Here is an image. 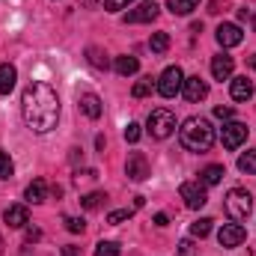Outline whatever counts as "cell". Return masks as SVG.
<instances>
[{
    "label": "cell",
    "mask_w": 256,
    "mask_h": 256,
    "mask_svg": "<svg viewBox=\"0 0 256 256\" xmlns=\"http://www.w3.org/2000/svg\"><path fill=\"white\" fill-rule=\"evenodd\" d=\"M238 170H242V173H250V176H256V149L244 152V155L238 158Z\"/></svg>",
    "instance_id": "cell-23"
},
{
    "label": "cell",
    "mask_w": 256,
    "mask_h": 256,
    "mask_svg": "<svg viewBox=\"0 0 256 256\" xmlns=\"http://www.w3.org/2000/svg\"><path fill=\"white\" fill-rule=\"evenodd\" d=\"M214 116L226 122V120H232V108H214Z\"/></svg>",
    "instance_id": "cell-34"
},
{
    "label": "cell",
    "mask_w": 256,
    "mask_h": 256,
    "mask_svg": "<svg viewBox=\"0 0 256 256\" xmlns=\"http://www.w3.org/2000/svg\"><path fill=\"white\" fill-rule=\"evenodd\" d=\"M86 60L96 66V68H108V66H110V63H108V57H104L98 48H90V51H86Z\"/></svg>",
    "instance_id": "cell-27"
},
{
    "label": "cell",
    "mask_w": 256,
    "mask_h": 256,
    "mask_svg": "<svg viewBox=\"0 0 256 256\" xmlns=\"http://www.w3.org/2000/svg\"><path fill=\"white\" fill-rule=\"evenodd\" d=\"M244 238H248V230L242 226V224H224L220 226V232H218V242H220V248H238V244H244Z\"/></svg>",
    "instance_id": "cell-7"
},
{
    "label": "cell",
    "mask_w": 256,
    "mask_h": 256,
    "mask_svg": "<svg viewBox=\"0 0 256 256\" xmlns=\"http://www.w3.org/2000/svg\"><path fill=\"white\" fill-rule=\"evenodd\" d=\"M126 176L131 182H146V179H149V161H146L143 152H131V155H128Z\"/></svg>",
    "instance_id": "cell-9"
},
{
    "label": "cell",
    "mask_w": 256,
    "mask_h": 256,
    "mask_svg": "<svg viewBox=\"0 0 256 256\" xmlns=\"http://www.w3.org/2000/svg\"><path fill=\"white\" fill-rule=\"evenodd\" d=\"M149 92H152V78L137 80V84H134V90H131V96H134V98H146Z\"/></svg>",
    "instance_id": "cell-26"
},
{
    "label": "cell",
    "mask_w": 256,
    "mask_h": 256,
    "mask_svg": "<svg viewBox=\"0 0 256 256\" xmlns=\"http://www.w3.org/2000/svg\"><path fill=\"white\" fill-rule=\"evenodd\" d=\"M131 214H134V208H120V212H110V214H108V224H110V226H120V224H122V220H128Z\"/></svg>",
    "instance_id": "cell-29"
},
{
    "label": "cell",
    "mask_w": 256,
    "mask_h": 256,
    "mask_svg": "<svg viewBox=\"0 0 256 256\" xmlns=\"http://www.w3.org/2000/svg\"><path fill=\"white\" fill-rule=\"evenodd\" d=\"M179 194H182V200H185V206L188 208H202L206 202H208V194H206V185L202 182H185L182 188H179Z\"/></svg>",
    "instance_id": "cell-6"
},
{
    "label": "cell",
    "mask_w": 256,
    "mask_h": 256,
    "mask_svg": "<svg viewBox=\"0 0 256 256\" xmlns=\"http://www.w3.org/2000/svg\"><path fill=\"white\" fill-rule=\"evenodd\" d=\"M226 214L236 220V224H242V220H248L250 218V212H254V196L244 191V188H232V191L226 194Z\"/></svg>",
    "instance_id": "cell-3"
},
{
    "label": "cell",
    "mask_w": 256,
    "mask_h": 256,
    "mask_svg": "<svg viewBox=\"0 0 256 256\" xmlns=\"http://www.w3.org/2000/svg\"><path fill=\"white\" fill-rule=\"evenodd\" d=\"M63 256H78V248H72V244H68V248L63 250Z\"/></svg>",
    "instance_id": "cell-38"
},
{
    "label": "cell",
    "mask_w": 256,
    "mask_h": 256,
    "mask_svg": "<svg viewBox=\"0 0 256 256\" xmlns=\"http://www.w3.org/2000/svg\"><path fill=\"white\" fill-rule=\"evenodd\" d=\"M78 108L90 116V120H98L102 116V98L96 92H80L78 96Z\"/></svg>",
    "instance_id": "cell-13"
},
{
    "label": "cell",
    "mask_w": 256,
    "mask_h": 256,
    "mask_svg": "<svg viewBox=\"0 0 256 256\" xmlns=\"http://www.w3.org/2000/svg\"><path fill=\"white\" fill-rule=\"evenodd\" d=\"M232 68H236V60L226 57V54H218V57L212 60V74H214V80H230V78H232Z\"/></svg>",
    "instance_id": "cell-14"
},
{
    "label": "cell",
    "mask_w": 256,
    "mask_h": 256,
    "mask_svg": "<svg viewBox=\"0 0 256 256\" xmlns=\"http://www.w3.org/2000/svg\"><path fill=\"white\" fill-rule=\"evenodd\" d=\"M21 114L33 134H48L60 122V96L45 80H30L21 96Z\"/></svg>",
    "instance_id": "cell-1"
},
{
    "label": "cell",
    "mask_w": 256,
    "mask_h": 256,
    "mask_svg": "<svg viewBox=\"0 0 256 256\" xmlns=\"http://www.w3.org/2000/svg\"><path fill=\"white\" fill-rule=\"evenodd\" d=\"M182 92H185V98H188L191 104H196V102H202V98L208 96V84H206L200 74H194V78H185Z\"/></svg>",
    "instance_id": "cell-11"
},
{
    "label": "cell",
    "mask_w": 256,
    "mask_h": 256,
    "mask_svg": "<svg viewBox=\"0 0 256 256\" xmlns=\"http://www.w3.org/2000/svg\"><path fill=\"white\" fill-rule=\"evenodd\" d=\"M12 173H15V164H12L9 152L0 149V179H12Z\"/></svg>",
    "instance_id": "cell-25"
},
{
    "label": "cell",
    "mask_w": 256,
    "mask_h": 256,
    "mask_svg": "<svg viewBox=\"0 0 256 256\" xmlns=\"http://www.w3.org/2000/svg\"><path fill=\"white\" fill-rule=\"evenodd\" d=\"M96 256H120V244H114V242H98Z\"/></svg>",
    "instance_id": "cell-30"
},
{
    "label": "cell",
    "mask_w": 256,
    "mask_h": 256,
    "mask_svg": "<svg viewBox=\"0 0 256 256\" xmlns=\"http://www.w3.org/2000/svg\"><path fill=\"white\" fill-rule=\"evenodd\" d=\"M149 48H152L155 54H167V48H170V36H167V33H152Z\"/></svg>",
    "instance_id": "cell-22"
},
{
    "label": "cell",
    "mask_w": 256,
    "mask_h": 256,
    "mask_svg": "<svg viewBox=\"0 0 256 256\" xmlns=\"http://www.w3.org/2000/svg\"><path fill=\"white\" fill-rule=\"evenodd\" d=\"M167 6H170L173 15H191L194 9L200 6V0H167Z\"/></svg>",
    "instance_id": "cell-21"
},
{
    "label": "cell",
    "mask_w": 256,
    "mask_h": 256,
    "mask_svg": "<svg viewBox=\"0 0 256 256\" xmlns=\"http://www.w3.org/2000/svg\"><path fill=\"white\" fill-rule=\"evenodd\" d=\"M179 250H182V256H191L194 244H191V242H182V244H179Z\"/></svg>",
    "instance_id": "cell-35"
},
{
    "label": "cell",
    "mask_w": 256,
    "mask_h": 256,
    "mask_svg": "<svg viewBox=\"0 0 256 256\" xmlns=\"http://www.w3.org/2000/svg\"><path fill=\"white\" fill-rule=\"evenodd\" d=\"M66 230L78 236V232H84V230H86V224H84L80 218H66Z\"/></svg>",
    "instance_id": "cell-32"
},
{
    "label": "cell",
    "mask_w": 256,
    "mask_h": 256,
    "mask_svg": "<svg viewBox=\"0 0 256 256\" xmlns=\"http://www.w3.org/2000/svg\"><path fill=\"white\" fill-rule=\"evenodd\" d=\"M80 3H84V6H102L104 0H80Z\"/></svg>",
    "instance_id": "cell-37"
},
{
    "label": "cell",
    "mask_w": 256,
    "mask_h": 256,
    "mask_svg": "<svg viewBox=\"0 0 256 256\" xmlns=\"http://www.w3.org/2000/svg\"><path fill=\"white\" fill-rule=\"evenodd\" d=\"M158 18V3L155 0H146V3H140L137 9H131L126 15V24H149V21H155Z\"/></svg>",
    "instance_id": "cell-10"
},
{
    "label": "cell",
    "mask_w": 256,
    "mask_h": 256,
    "mask_svg": "<svg viewBox=\"0 0 256 256\" xmlns=\"http://www.w3.org/2000/svg\"><path fill=\"white\" fill-rule=\"evenodd\" d=\"M27 220H30V212H27V206H9V208H6V224H9L12 230H21V226H27Z\"/></svg>",
    "instance_id": "cell-17"
},
{
    "label": "cell",
    "mask_w": 256,
    "mask_h": 256,
    "mask_svg": "<svg viewBox=\"0 0 256 256\" xmlns=\"http://www.w3.org/2000/svg\"><path fill=\"white\" fill-rule=\"evenodd\" d=\"M179 140L188 152H208L214 146V128L202 116H191L179 128Z\"/></svg>",
    "instance_id": "cell-2"
},
{
    "label": "cell",
    "mask_w": 256,
    "mask_h": 256,
    "mask_svg": "<svg viewBox=\"0 0 256 256\" xmlns=\"http://www.w3.org/2000/svg\"><path fill=\"white\" fill-rule=\"evenodd\" d=\"M250 63H254V68H256V54H254V60H250Z\"/></svg>",
    "instance_id": "cell-39"
},
{
    "label": "cell",
    "mask_w": 256,
    "mask_h": 256,
    "mask_svg": "<svg viewBox=\"0 0 256 256\" xmlns=\"http://www.w3.org/2000/svg\"><path fill=\"white\" fill-rule=\"evenodd\" d=\"M230 96H232L236 102H248V98H254V84H250L248 78H236V80L230 84Z\"/></svg>",
    "instance_id": "cell-16"
},
{
    "label": "cell",
    "mask_w": 256,
    "mask_h": 256,
    "mask_svg": "<svg viewBox=\"0 0 256 256\" xmlns=\"http://www.w3.org/2000/svg\"><path fill=\"white\" fill-rule=\"evenodd\" d=\"M220 140H224V146H226L230 152H236V149L248 140V126H244V122H226L224 131H220Z\"/></svg>",
    "instance_id": "cell-8"
},
{
    "label": "cell",
    "mask_w": 256,
    "mask_h": 256,
    "mask_svg": "<svg viewBox=\"0 0 256 256\" xmlns=\"http://www.w3.org/2000/svg\"><path fill=\"white\" fill-rule=\"evenodd\" d=\"M226 176V170L220 167V164H208L202 173H200V182L206 185V188H214V185H220V179Z\"/></svg>",
    "instance_id": "cell-18"
},
{
    "label": "cell",
    "mask_w": 256,
    "mask_h": 256,
    "mask_svg": "<svg viewBox=\"0 0 256 256\" xmlns=\"http://www.w3.org/2000/svg\"><path fill=\"white\" fill-rule=\"evenodd\" d=\"M212 218H200V220H194L191 224V236H196V238H206L208 232H212Z\"/></svg>",
    "instance_id": "cell-24"
},
{
    "label": "cell",
    "mask_w": 256,
    "mask_h": 256,
    "mask_svg": "<svg viewBox=\"0 0 256 256\" xmlns=\"http://www.w3.org/2000/svg\"><path fill=\"white\" fill-rule=\"evenodd\" d=\"M167 224H170L167 214H155V226H167Z\"/></svg>",
    "instance_id": "cell-36"
},
{
    "label": "cell",
    "mask_w": 256,
    "mask_h": 256,
    "mask_svg": "<svg viewBox=\"0 0 256 256\" xmlns=\"http://www.w3.org/2000/svg\"><path fill=\"white\" fill-rule=\"evenodd\" d=\"M254 30H256V15H254Z\"/></svg>",
    "instance_id": "cell-40"
},
{
    "label": "cell",
    "mask_w": 256,
    "mask_h": 256,
    "mask_svg": "<svg viewBox=\"0 0 256 256\" xmlns=\"http://www.w3.org/2000/svg\"><path fill=\"white\" fill-rule=\"evenodd\" d=\"M242 39H244V33H242L238 24H220V27H218V42H220V48H236V45H242Z\"/></svg>",
    "instance_id": "cell-12"
},
{
    "label": "cell",
    "mask_w": 256,
    "mask_h": 256,
    "mask_svg": "<svg viewBox=\"0 0 256 256\" xmlns=\"http://www.w3.org/2000/svg\"><path fill=\"white\" fill-rule=\"evenodd\" d=\"M45 196H48L45 179H33V182L27 185V191H24V200H27V202H45Z\"/></svg>",
    "instance_id": "cell-19"
},
{
    "label": "cell",
    "mask_w": 256,
    "mask_h": 256,
    "mask_svg": "<svg viewBox=\"0 0 256 256\" xmlns=\"http://www.w3.org/2000/svg\"><path fill=\"white\" fill-rule=\"evenodd\" d=\"M131 3H134V0H104V9H108V12H122Z\"/></svg>",
    "instance_id": "cell-31"
},
{
    "label": "cell",
    "mask_w": 256,
    "mask_h": 256,
    "mask_svg": "<svg viewBox=\"0 0 256 256\" xmlns=\"http://www.w3.org/2000/svg\"><path fill=\"white\" fill-rule=\"evenodd\" d=\"M102 200H104V194H98V191H92V194H86L84 200H80V206L86 208V212H92V208H98L102 206Z\"/></svg>",
    "instance_id": "cell-28"
},
{
    "label": "cell",
    "mask_w": 256,
    "mask_h": 256,
    "mask_svg": "<svg viewBox=\"0 0 256 256\" xmlns=\"http://www.w3.org/2000/svg\"><path fill=\"white\" fill-rule=\"evenodd\" d=\"M140 134H143V131H140L137 122H128V128H126V140H128V143H137V140H140Z\"/></svg>",
    "instance_id": "cell-33"
},
{
    "label": "cell",
    "mask_w": 256,
    "mask_h": 256,
    "mask_svg": "<svg viewBox=\"0 0 256 256\" xmlns=\"http://www.w3.org/2000/svg\"><path fill=\"white\" fill-rule=\"evenodd\" d=\"M149 134L155 137V140H167L173 131H176V116H173V110H167V108H155L152 114H149Z\"/></svg>",
    "instance_id": "cell-4"
},
{
    "label": "cell",
    "mask_w": 256,
    "mask_h": 256,
    "mask_svg": "<svg viewBox=\"0 0 256 256\" xmlns=\"http://www.w3.org/2000/svg\"><path fill=\"white\" fill-rule=\"evenodd\" d=\"M182 86H185L182 68H179V66H167V68L161 72V78H158V92H161L164 98H176V96L182 92Z\"/></svg>",
    "instance_id": "cell-5"
},
{
    "label": "cell",
    "mask_w": 256,
    "mask_h": 256,
    "mask_svg": "<svg viewBox=\"0 0 256 256\" xmlns=\"http://www.w3.org/2000/svg\"><path fill=\"white\" fill-rule=\"evenodd\" d=\"M15 80H18V72L12 63H0V96H9L15 90Z\"/></svg>",
    "instance_id": "cell-15"
},
{
    "label": "cell",
    "mask_w": 256,
    "mask_h": 256,
    "mask_svg": "<svg viewBox=\"0 0 256 256\" xmlns=\"http://www.w3.org/2000/svg\"><path fill=\"white\" fill-rule=\"evenodd\" d=\"M114 68H116V74L128 78V74H137L140 72V63H137V57H116Z\"/></svg>",
    "instance_id": "cell-20"
}]
</instances>
